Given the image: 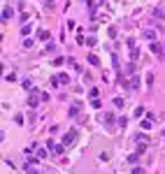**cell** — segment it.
Wrapping results in <instances>:
<instances>
[{"label":"cell","mask_w":165,"mask_h":174,"mask_svg":"<svg viewBox=\"0 0 165 174\" xmlns=\"http://www.w3.org/2000/svg\"><path fill=\"white\" fill-rule=\"evenodd\" d=\"M68 84H70L68 74H53L51 77V86H68Z\"/></svg>","instance_id":"cell-1"},{"label":"cell","mask_w":165,"mask_h":174,"mask_svg":"<svg viewBox=\"0 0 165 174\" xmlns=\"http://www.w3.org/2000/svg\"><path fill=\"white\" fill-rule=\"evenodd\" d=\"M47 148H49V151H53L56 156H63V151H65V144H56L53 139H49V142H47Z\"/></svg>","instance_id":"cell-2"},{"label":"cell","mask_w":165,"mask_h":174,"mask_svg":"<svg viewBox=\"0 0 165 174\" xmlns=\"http://www.w3.org/2000/svg\"><path fill=\"white\" fill-rule=\"evenodd\" d=\"M149 49H151V53H156V58H163V56H165V49L158 42H151V44H149Z\"/></svg>","instance_id":"cell-3"},{"label":"cell","mask_w":165,"mask_h":174,"mask_svg":"<svg viewBox=\"0 0 165 174\" xmlns=\"http://www.w3.org/2000/svg\"><path fill=\"white\" fill-rule=\"evenodd\" d=\"M75 139H77V130H68V132H65V137H63V144L70 146V144H75Z\"/></svg>","instance_id":"cell-4"},{"label":"cell","mask_w":165,"mask_h":174,"mask_svg":"<svg viewBox=\"0 0 165 174\" xmlns=\"http://www.w3.org/2000/svg\"><path fill=\"white\" fill-rule=\"evenodd\" d=\"M12 14H14V12H12L9 7H2V21H7V19H12Z\"/></svg>","instance_id":"cell-5"},{"label":"cell","mask_w":165,"mask_h":174,"mask_svg":"<svg viewBox=\"0 0 165 174\" xmlns=\"http://www.w3.org/2000/svg\"><path fill=\"white\" fill-rule=\"evenodd\" d=\"M154 16H158V19H165V9H160V7H154Z\"/></svg>","instance_id":"cell-6"},{"label":"cell","mask_w":165,"mask_h":174,"mask_svg":"<svg viewBox=\"0 0 165 174\" xmlns=\"http://www.w3.org/2000/svg\"><path fill=\"white\" fill-rule=\"evenodd\" d=\"M79 109H81V104H75V107H70V116H77Z\"/></svg>","instance_id":"cell-7"},{"label":"cell","mask_w":165,"mask_h":174,"mask_svg":"<svg viewBox=\"0 0 165 174\" xmlns=\"http://www.w3.org/2000/svg\"><path fill=\"white\" fill-rule=\"evenodd\" d=\"M37 37H40V40H49V30H40Z\"/></svg>","instance_id":"cell-8"},{"label":"cell","mask_w":165,"mask_h":174,"mask_svg":"<svg viewBox=\"0 0 165 174\" xmlns=\"http://www.w3.org/2000/svg\"><path fill=\"white\" fill-rule=\"evenodd\" d=\"M37 158L44 160V158H47V148H37Z\"/></svg>","instance_id":"cell-9"},{"label":"cell","mask_w":165,"mask_h":174,"mask_svg":"<svg viewBox=\"0 0 165 174\" xmlns=\"http://www.w3.org/2000/svg\"><path fill=\"white\" fill-rule=\"evenodd\" d=\"M88 63H91V65H98V63H100V61H98L96 56H93V53H91V56H88Z\"/></svg>","instance_id":"cell-10"},{"label":"cell","mask_w":165,"mask_h":174,"mask_svg":"<svg viewBox=\"0 0 165 174\" xmlns=\"http://www.w3.org/2000/svg\"><path fill=\"white\" fill-rule=\"evenodd\" d=\"M26 172H28V174H37V170H33V167H26Z\"/></svg>","instance_id":"cell-11"},{"label":"cell","mask_w":165,"mask_h":174,"mask_svg":"<svg viewBox=\"0 0 165 174\" xmlns=\"http://www.w3.org/2000/svg\"><path fill=\"white\" fill-rule=\"evenodd\" d=\"M133 174H144V170H139V167H135V170H133Z\"/></svg>","instance_id":"cell-12"}]
</instances>
